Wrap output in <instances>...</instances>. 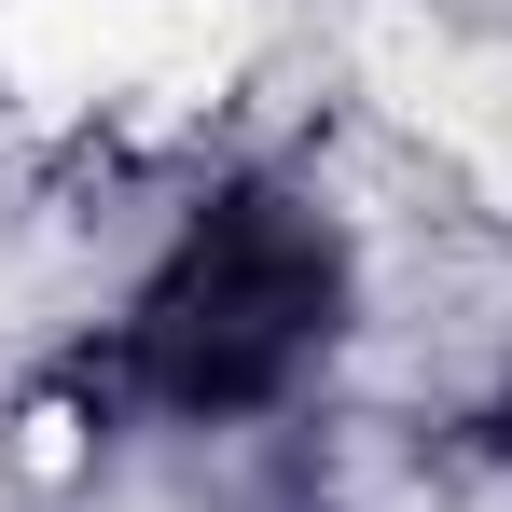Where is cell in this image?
<instances>
[{"mask_svg":"<svg viewBox=\"0 0 512 512\" xmlns=\"http://www.w3.org/2000/svg\"><path fill=\"white\" fill-rule=\"evenodd\" d=\"M333 333H346V236L291 194H222L153 263V291L111 319L84 388L97 416L125 402V416L222 429V416H263L277 388H305V360Z\"/></svg>","mask_w":512,"mask_h":512,"instance_id":"1","label":"cell"},{"mask_svg":"<svg viewBox=\"0 0 512 512\" xmlns=\"http://www.w3.org/2000/svg\"><path fill=\"white\" fill-rule=\"evenodd\" d=\"M485 443H512V374H499V402H485Z\"/></svg>","mask_w":512,"mask_h":512,"instance_id":"2","label":"cell"}]
</instances>
